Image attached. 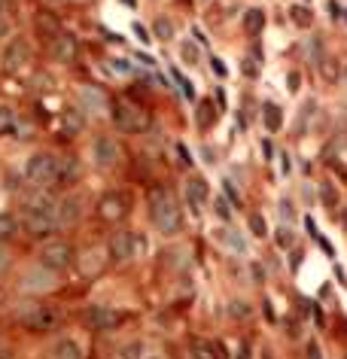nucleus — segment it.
Listing matches in <instances>:
<instances>
[{
  "label": "nucleus",
  "mask_w": 347,
  "mask_h": 359,
  "mask_svg": "<svg viewBox=\"0 0 347 359\" xmlns=\"http://www.w3.org/2000/svg\"><path fill=\"white\" fill-rule=\"evenodd\" d=\"M52 359H82V347L74 338H61L52 350Z\"/></svg>",
  "instance_id": "obj_18"
},
{
  "label": "nucleus",
  "mask_w": 347,
  "mask_h": 359,
  "mask_svg": "<svg viewBox=\"0 0 347 359\" xmlns=\"http://www.w3.org/2000/svg\"><path fill=\"white\" fill-rule=\"evenodd\" d=\"M134 37H137L140 43H150V34H146V27L137 25V22H134Z\"/></svg>",
  "instance_id": "obj_39"
},
{
  "label": "nucleus",
  "mask_w": 347,
  "mask_h": 359,
  "mask_svg": "<svg viewBox=\"0 0 347 359\" xmlns=\"http://www.w3.org/2000/svg\"><path fill=\"white\" fill-rule=\"evenodd\" d=\"M223 186H225V195H229V198L235 201V204H240V198H238V189H235V183H232V180H225Z\"/></svg>",
  "instance_id": "obj_40"
},
{
  "label": "nucleus",
  "mask_w": 347,
  "mask_h": 359,
  "mask_svg": "<svg viewBox=\"0 0 347 359\" xmlns=\"http://www.w3.org/2000/svg\"><path fill=\"white\" fill-rule=\"evenodd\" d=\"M74 247L67 241H49L43 250H40V268L49 271V274H58V271H67L74 265Z\"/></svg>",
  "instance_id": "obj_3"
},
{
  "label": "nucleus",
  "mask_w": 347,
  "mask_h": 359,
  "mask_svg": "<svg viewBox=\"0 0 347 359\" xmlns=\"http://www.w3.org/2000/svg\"><path fill=\"white\" fill-rule=\"evenodd\" d=\"M262 122H265L268 131H278V128H280V125H283V116H280V107H278V104H265V107H262Z\"/></svg>",
  "instance_id": "obj_22"
},
{
  "label": "nucleus",
  "mask_w": 347,
  "mask_h": 359,
  "mask_svg": "<svg viewBox=\"0 0 347 359\" xmlns=\"http://www.w3.org/2000/svg\"><path fill=\"white\" fill-rule=\"evenodd\" d=\"M80 174H82V167H80V161H76L74 156L55 161V180L65 183V186H67V183H76V180H80Z\"/></svg>",
  "instance_id": "obj_15"
},
{
  "label": "nucleus",
  "mask_w": 347,
  "mask_h": 359,
  "mask_svg": "<svg viewBox=\"0 0 347 359\" xmlns=\"http://www.w3.org/2000/svg\"><path fill=\"white\" fill-rule=\"evenodd\" d=\"M19 235V220L12 213H0V241H10Z\"/></svg>",
  "instance_id": "obj_25"
},
{
  "label": "nucleus",
  "mask_w": 347,
  "mask_h": 359,
  "mask_svg": "<svg viewBox=\"0 0 347 359\" xmlns=\"http://www.w3.org/2000/svg\"><path fill=\"white\" fill-rule=\"evenodd\" d=\"M171 76H174V82H177V86H180V91H183V95H186L189 101H192V97H195V89H192V82H189L186 76H183V73H180V70H177V67L171 70Z\"/></svg>",
  "instance_id": "obj_30"
},
{
  "label": "nucleus",
  "mask_w": 347,
  "mask_h": 359,
  "mask_svg": "<svg viewBox=\"0 0 347 359\" xmlns=\"http://www.w3.org/2000/svg\"><path fill=\"white\" fill-rule=\"evenodd\" d=\"M216 122V107L210 101H201L198 104V128H210Z\"/></svg>",
  "instance_id": "obj_24"
},
{
  "label": "nucleus",
  "mask_w": 347,
  "mask_h": 359,
  "mask_svg": "<svg viewBox=\"0 0 347 359\" xmlns=\"http://www.w3.org/2000/svg\"><path fill=\"white\" fill-rule=\"evenodd\" d=\"M128 213V201H125L122 192H107L101 201H98V216L104 222H119Z\"/></svg>",
  "instance_id": "obj_8"
},
{
  "label": "nucleus",
  "mask_w": 347,
  "mask_h": 359,
  "mask_svg": "<svg viewBox=\"0 0 347 359\" xmlns=\"http://www.w3.org/2000/svg\"><path fill=\"white\" fill-rule=\"evenodd\" d=\"M113 65H116V70H119V73H128V61H113Z\"/></svg>",
  "instance_id": "obj_45"
},
{
  "label": "nucleus",
  "mask_w": 347,
  "mask_h": 359,
  "mask_svg": "<svg viewBox=\"0 0 347 359\" xmlns=\"http://www.w3.org/2000/svg\"><path fill=\"white\" fill-rule=\"evenodd\" d=\"M214 210H216L219 220H232V207H229V201H225V198H216L214 201Z\"/></svg>",
  "instance_id": "obj_35"
},
{
  "label": "nucleus",
  "mask_w": 347,
  "mask_h": 359,
  "mask_svg": "<svg viewBox=\"0 0 347 359\" xmlns=\"http://www.w3.org/2000/svg\"><path fill=\"white\" fill-rule=\"evenodd\" d=\"M265 27V12L262 10H247L244 12V31L247 34H259Z\"/></svg>",
  "instance_id": "obj_23"
},
{
  "label": "nucleus",
  "mask_w": 347,
  "mask_h": 359,
  "mask_svg": "<svg viewBox=\"0 0 347 359\" xmlns=\"http://www.w3.org/2000/svg\"><path fill=\"white\" fill-rule=\"evenodd\" d=\"M247 225H250V231L256 238H265L268 235V222H265V216H259V213H250V220H247Z\"/></svg>",
  "instance_id": "obj_29"
},
{
  "label": "nucleus",
  "mask_w": 347,
  "mask_h": 359,
  "mask_svg": "<svg viewBox=\"0 0 347 359\" xmlns=\"http://www.w3.org/2000/svg\"><path fill=\"white\" fill-rule=\"evenodd\" d=\"M6 10H10V0H0V12L6 16Z\"/></svg>",
  "instance_id": "obj_47"
},
{
  "label": "nucleus",
  "mask_w": 347,
  "mask_h": 359,
  "mask_svg": "<svg viewBox=\"0 0 347 359\" xmlns=\"http://www.w3.org/2000/svg\"><path fill=\"white\" fill-rule=\"evenodd\" d=\"M287 335L289 338H299V326H295L293 320H287Z\"/></svg>",
  "instance_id": "obj_42"
},
{
  "label": "nucleus",
  "mask_w": 347,
  "mask_h": 359,
  "mask_svg": "<svg viewBox=\"0 0 347 359\" xmlns=\"http://www.w3.org/2000/svg\"><path fill=\"white\" fill-rule=\"evenodd\" d=\"M55 156H49V152H34L31 159H27L25 165V177L31 183H37V186H46V183H55Z\"/></svg>",
  "instance_id": "obj_6"
},
{
  "label": "nucleus",
  "mask_w": 347,
  "mask_h": 359,
  "mask_svg": "<svg viewBox=\"0 0 347 359\" xmlns=\"http://www.w3.org/2000/svg\"><path fill=\"white\" fill-rule=\"evenodd\" d=\"M82 216V198L80 195H65L61 201H55V222L58 225H74Z\"/></svg>",
  "instance_id": "obj_10"
},
{
  "label": "nucleus",
  "mask_w": 347,
  "mask_h": 359,
  "mask_svg": "<svg viewBox=\"0 0 347 359\" xmlns=\"http://www.w3.org/2000/svg\"><path fill=\"white\" fill-rule=\"evenodd\" d=\"M304 354H308V359H323V350H320V344L311 338L308 341V347H304Z\"/></svg>",
  "instance_id": "obj_37"
},
{
  "label": "nucleus",
  "mask_w": 347,
  "mask_h": 359,
  "mask_svg": "<svg viewBox=\"0 0 347 359\" xmlns=\"http://www.w3.org/2000/svg\"><path fill=\"white\" fill-rule=\"evenodd\" d=\"M259 359H274V356H271V350H262V356H259Z\"/></svg>",
  "instance_id": "obj_48"
},
{
  "label": "nucleus",
  "mask_w": 347,
  "mask_h": 359,
  "mask_svg": "<svg viewBox=\"0 0 347 359\" xmlns=\"http://www.w3.org/2000/svg\"><path fill=\"white\" fill-rule=\"evenodd\" d=\"M82 128H86V116H82V110L67 107L65 113H61V131H65V137H76Z\"/></svg>",
  "instance_id": "obj_16"
},
{
  "label": "nucleus",
  "mask_w": 347,
  "mask_h": 359,
  "mask_svg": "<svg viewBox=\"0 0 347 359\" xmlns=\"http://www.w3.org/2000/svg\"><path fill=\"white\" fill-rule=\"evenodd\" d=\"M153 34H155V40H161V43H165V40H174L177 27H174V22L168 16H159L153 22Z\"/></svg>",
  "instance_id": "obj_21"
},
{
  "label": "nucleus",
  "mask_w": 347,
  "mask_h": 359,
  "mask_svg": "<svg viewBox=\"0 0 347 359\" xmlns=\"http://www.w3.org/2000/svg\"><path fill=\"white\" fill-rule=\"evenodd\" d=\"M320 198H323V204H326L329 210H335L338 201H342V198H338V189L332 186V183H323V186H320Z\"/></svg>",
  "instance_id": "obj_28"
},
{
  "label": "nucleus",
  "mask_w": 347,
  "mask_h": 359,
  "mask_svg": "<svg viewBox=\"0 0 347 359\" xmlns=\"http://www.w3.org/2000/svg\"><path fill=\"white\" fill-rule=\"evenodd\" d=\"M186 195H189V201H192V207H198V204H204L210 198V189H208V183L204 180H192L186 186Z\"/></svg>",
  "instance_id": "obj_20"
},
{
  "label": "nucleus",
  "mask_w": 347,
  "mask_h": 359,
  "mask_svg": "<svg viewBox=\"0 0 347 359\" xmlns=\"http://www.w3.org/2000/svg\"><path fill=\"white\" fill-rule=\"evenodd\" d=\"M299 265H302V253L295 250V253H293V268H299Z\"/></svg>",
  "instance_id": "obj_46"
},
{
  "label": "nucleus",
  "mask_w": 347,
  "mask_h": 359,
  "mask_svg": "<svg viewBox=\"0 0 347 359\" xmlns=\"http://www.w3.org/2000/svg\"><path fill=\"white\" fill-rule=\"evenodd\" d=\"M344 359H347V356H344Z\"/></svg>",
  "instance_id": "obj_50"
},
{
  "label": "nucleus",
  "mask_w": 347,
  "mask_h": 359,
  "mask_svg": "<svg viewBox=\"0 0 347 359\" xmlns=\"http://www.w3.org/2000/svg\"><path fill=\"white\" fill-rule=\"evenodd\" d=\"M146 359H161V356H146Z\"/></svg>",
  "instance_id": "obj_49"
},
{
  "label": "nucleus",
  "mask_w": 347,
  "mask_h": 359,
  "mask_svg": "<svg viewBox=\"0 0 347 359\" xmlns=\"http://www.w3.org/2000/svg\"><path fill=\"white\" fill-rule=\"evenodd\" d=\"M216 238H223V241L229 244V247H235L238 253H244V241H240L238 235H232V231H216Z\"/></svg>",
  "instance_id": "obj_34"
},
{
  "label": "nucleus",
  "mask_w": 347,
  "mask_h": 359,
  "mask_svg": "<svg viewBox=\"0 0 347 359\" xmlns=\"http://www.w3.org/2000/svg\"><path fill=\"white\" fill-rule=\"evenodd\" d=\"M229 314H232V316H238V320H244V316L250 314V308H247L244 301H232V305H229Z\"/></svg>",
  "instance_id": "obj_36"
},
{
  "label": "nucleus",
  "mask_w": 347,
  "mask_h": 359,
  "mask_svg": "<svg viewBox=\"0 0 347 359\" xmlns=\"http://www.w3.org/2000/svg\"><path fill=\"white\" fill-rule=\"evenodd\" d=\"M91 156H95L98 167H113L119 161V146L113 137H98L95 146H91Z\"/></svg>",
  "instance_id": "obj_12"
},
{
  "label": "nucleus",
  "mask_w": 347,
  "mask_h": 359,
  "mask_svg": "<svg viewBox=\"0 0 347 359\" xmlns=\"http://www.w3.org/2000/svg\"><path fill=\"white\" fill-rule=\"evenodd\" d=\"M180 58H183V61H189V65H198V46L186 40V43L180 46Z\"/></svg>",
  "instance_id": "obj_33"
},
{
  "label": "nucleus",
  "mask_w": 347,
  "mask_h": 359,
  "mask_svg": "<svg viewBox=\"0 0 347 359\" xmlns=\"http://www.w3.org/2000/svg\"><path fill=\"white\" fill-rule=\"evenodd\" d=\"M22 229H25L31 238H49L55 229H58V222H55L52 213H25Z\"/></svg>",
  "instance_id": "obj_11"
},
{
  "label": "nucleus",
  "mask_w": 347,
  "mask_h": 359,
  "mask_svg": "<svg viewBox=\"0 0 347 359\" xmlns=\"http://www.w3.org/2000/svg\"><path fill=\"white\" fill-rule=\"evenodd\" d=\"M299 73H289V91H299Z\"/></svg>",
  "instance_id": "obj_43"
},
{
  "label": "nucleus",
  "mask_w": 347,
  "mask_h": 359,
  "mask_svg": "<svg viewBox=\"0 0 347 359\" xmlns=\"http://www.w3.org/2000/svg\"><path fill=\"white\" fill-rule=\"evenodd\" d=\"M25 213H52L55 216V198L49 192H34L25 201Z\"/></svg>",
  "instance_id": "obj_17"
},
{
  "label": "nucleus",
  "mask_w": 347,
  "mask_h": 359,
  "mask_svg": "<svg viewBox=\"0 0 347 359\" xmlns=\"http://www.w3.org/2000/svg\"><path fill=\"white\" fill-rule=\"evenodd\" d=\"M80 104H82V110L95 113V116H107V113H110V101L98 89H91V86L80 89Z\"/></svg>",
  "instance_id": "obj_13"
},
{
  "label": "nucleus",
  "mask_w": 347,
  "mask_h": 359,
  "mask_svg": "<svg viewBox=\"0 0 347 359\" xmlns=\"http://www.w3.org/2000/svg\"><path fill=\"white\" fill-rule=\"evenodd\" d=\"M293 241H295V238H293V231H289V229H283V225H280L278 231H274V244H278L280 250H289V247H293Z\"/></svg>",
  "instance_id": "obj_32"
},
{
  "label": "nucleus",
  "mask_w": 347,
  "mask_h": 359,
  "mask_svg": "<svg viewBox=\"0 0 347 359\" xmlns=\"http://www.w3.org/2000/svg\"><path fill=\"white\" fill-rule=\"evenodd\" d=\"M210 65H214V70H216L219 76H225V65H223V61H219V58H214V61H210Z\"/></svg>",
  "instance_id": "obj_44"
},
{
  "label": "nucleus",
  "mask_w": 347,
  "mask_h": 359,
  "mask_svg": "<svg viewBox=\"0 0 347 359\" xmlns=\"http://www.w3.org/2000/svg\"><path fill=\"white\" fill-rule=\"evenodd\" d=\"M22 326H25V329H31V332H40V335L55 332V329L61 326V314L55 311V308H43V305H37V308H31V311H25V314H22Z\"/></svg>",
  "instance_id": "obj_4"
},
{
  "label": "nucleus",
  "mask_w": 347,
  "mask_h": 359,
  "mask_svg": "<svg viewBox=\"0 0 347 359\" xmlns=\"http://www.w3.org/2000/svg\"><path fill=\"white\" fill-rule=\"evenodd\" d=\"M110 116H113V125L125 135H140V131L150 128V116L137 107V104H128V101H119L110 107Z\"/></svg>",
  "instance_id": "obj_2"
},
{
  "label": "nucleus",
  "mask_w": 347,
  "mask_h": 359,
  "mask_svg": "<svg viewBox=\"0 0 347 359\" xmlns=\"http://www.w3.org/2000/svg\"><path fill=\"white\" fill-rule=\"evenodd\" d=\"M289 16H293V22L299 25V27H308L311 22H314V12H311L308 6H299V3H295L293 10H289Z\"/></svg>",
  "instance_id": "obj_27"
},
{
  "label": "nucleus",
  "mask_w": 347,
  "mask_h": 359,
  "mask_svg": "<svg viewBox=\"0 0 347 359\" xmlns=\"http://www.w3.org/2000/svg\"><path fill=\"white\" fill-rule=\"evenodd\" d=\"M27 61H31V46H27V40L25 37L10 40L3 49V67L6 70H22Z\"/></svg>",
  "instance_id": "obj_9"
},
{
  "label": "nucleus",
  "mask_w": 347,
  "mask_h": 359,
  "mask_svg": "<svg viewBox=\"0 0 347 359\" xmlns=\"http://www.w3.org/2000/svg\"><path fill=\"white\" fill-rule=\"evenodd\" d=\"M150 213L155 229H161L165 235H174L180 229V207H177L174 195L168 189H153L150 192Z\"/></svg>",
  "instance_id": "obj_1"
},
{
  "label": "nucleus",
  "mask_w": 347,
  "mask_h": 359,
  "mask_svg": "<svg viewBox=\"0 0 347 359\" xmlns=\"http://www.w3.org/2000/svg\"><path fill=\"white\" fill-rule=\"evenodd\" d=\"M140 356V344H128L125 347V359H137Z\"/></svg>",
  "instance_id": "obj_41"
},
{
  "label": "nucleus",
  "mask_w": 347,
  "mask_h": 359,
  "mask_svg": "<svg viewBox=\"0 0 347 359\" xmlns=\"http://www.w3.org/2000/svg\"><path fill=\"white\" fill-rule=\"evenodd\" d=\"M37 27H40V31H43V34H46V37H49V40H52V37H55V34H58V22H55V19H49V16H46V12H43V16H40V19H37Z\"/></svg>",
  "instance_id": "obj_31"
},
{
  "label": "nucleus",
  "mask_w": 347,
  "mask_h": 359,
  "mask_svg": "<svg viewBox=\"0 0 347 359\" xmlns=\"http://www.w3.org/2000/svg\"><path fill=\"white\" fill-rule=\"evenodd\" d=\"M192 356L195 359H219L216 347L210 341H204V338H195V341H192Z\"/></svg>",
  "instance_id": "obj_26"
},
{
  "label": "nucleus",
  "mask_w": 347,
  "mask_h": 359,
  "mask_svg": "<svg viewBox=\"0 0 347 359\" xmlns=\"http://www.w3.org/2000/svg\"><path fill=\"white\" fill-rule=\"evenodd\" d=\"M144 250H146V241L137 231H122V235H116L110 241V256L116 259V262H128V259L140 256Z\"/></svg>",
  "instance_id": "obj_5"
},
{
  "label": "nucleus",
  "mask_w": 347,
  "mask_h": 359,
  "mask_svg": "<svg viewBox=\"0 0 347 359\" xmlns=\"http://www.w3.org/2000/svg\"><path fill=\"white\" fill-rule=\"evenodd\" d=\"M16 125H19V116L10 104H0V135H16Z\"/></svg>",
  "instance_id": "obj_19"
},
{
  "label": "nucleus",
  "mask_w": 347,
  "mask_h": 359,
  "mask_svg": "<svg viewBox=\"0 0 347 359\" xmlns=\"http://www.w3.org/2000/svg\"><path fill=\"white\" fill-rule=\"evenodd\" d=\"M12 34V25H10V19L3 16V12H0V40H6Z\"/></svg>",
  "instance_id": "obj_38"
},
{
  "label": "nucleus",
  "mask_w": 347,
  "mask_h": 359,
  "mask_svg": "<svg viewBox=\"0 0 347 359\" xmlns=\"http://www.w3.org/2000/svg\"><path fill=\"white\" fill-rule=\"evenodd\" d=\"M119 323H122V314L113 311V308H104V305L89 308V314H86V326L91 332H113Z\"/></svg>",
  "instance_id": "obj_7"
},
{
  "label": "nucleus",
  "mask_w": 347,
  "mask_h": 359,
  "mask_svg": "<svg viewBox=\"0 0 347 359\" xmlns=\"http://www.w3.org/2000/svg\"><path fill=\"white\" fill-rule=\"evenodd\" d=\"M52 58L58 65H70L76 58V40L70 34H55L52 37Z\"/></svg>",
  "instance_id": "obj_14"
}]
</instances>
